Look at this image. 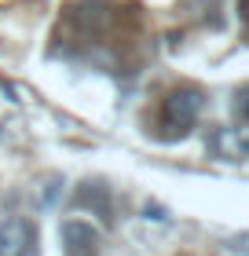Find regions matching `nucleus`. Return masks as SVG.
Masks as SVG:
<instances>
[{"instance_id": "f257e3e1", "label": "nucleus", "mask_w": 249, "mask_h": 256, "mask_svg": "<svg viewBox=\"0 0 249 256\" xmlns=\"http://www.w3.org/2000/svg\"><path fill=\"white\" fill-rule=\"evenodd\" d=\"M0 256H37V227L26 216L0 220Z\"/></svg>"}, {"instance_id": "f03ea898", "label": "nucleus", "mask_w": 249, "mask_h": 256, "mask_svg": "<svg viewBox=\"0 0 249 256\" xmlns=\"http://www.w3.org/2000/svg\"><path fill=\"white\" fill-rule=\"evenodd\" d=\"M201 114V92L194 88H176L165 96V106H161V121L176 128V132H187Z\"/></svg>"}, {"instance_id": "7ed1b4c3", "label": "nucleus", "mask_w": 249, "mask_h": 256, "mask_svg": "<svg viewBox=\"0 0 249 256\" xmlns=\"http://www.w3.org/2000/svg\"><path fill=\"white\" fill-rule=\"evenodd\" d=\"M59 238H63V252L66 256H99V230L88 224V220H63V227H59Z\"/></svg>"}, {"instance_id": "20e7f679", "label": "nucleus", "mask_w": 249, "mask_h": 256, "mask_svg": "<svg viewBox=\"0 0 249 256\" xmlns=\"http://www.w3.org/2000/svg\"><path fill=\"white\" fill-rule=\"evenodd\" d=\"M74 202H77V208H92L99 220H106V224H110L114 208H110V190H106V183H99V180L81 183L77 194H74Z\"/></svg>"}, {"instance_id": "39448f33", "label": "nucleus", "mask_w": 249, "mask_h": 256, "mask_svg": "<svg viewBox=\"0 0 249 256\" xmlns=\"http://www.w3.org/2000/svg\"><path fill=\"white\" fill-rule=\"evenodd\" d=\"M77 22H81V26H88V30H92V26H106V22H110V8L88 0V4L77 8Z\"/></svg>"}, {"instance_id": "423d86ee", "label": "nucleus", "mask_w": 249, "mask_h": 256, "mask_svg": "<svg viewBox=\"0 0 249 256\" xmlns=\"http://www.w3.org/2000/svg\"><path fill=\"white\" fill-rule=\"evenodd\" d=\"M234 110H238L242 118H249V84L238 92V96H234Z\"/></svg>"}, {"instance_id": "0eeeda50", "label": "nucleus", "mask_w": 249, "mask_h": 256, "mask_svg": "<svg viewBox=\"0 0 249 256\" xmlns=\"http://www.w3.org/2000/svg\"><path fill=\"white\" fill-rule=\"evenodd\" d=\"M147 220H165V212H161L158 205H147Z\"/></svg>"}, {"instance_id": "6e6552de", "label": "nucleus", "mask_w": 249, "mask_h": 256, "mask_svg": "<svg viewBox=\"0 0 249 256\" xmlns=\"http://www.w3.org/2000/svg\"><path fill=\"white\" fill-rule=\"evenodd\" d=\"M242 11H245V15H249V0H242Z\"/></svg>"}]
</instances>
